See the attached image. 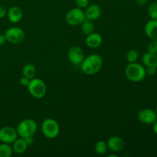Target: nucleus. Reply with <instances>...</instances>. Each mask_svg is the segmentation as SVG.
I'll use <instances>...</instances> for the list:
<instances>
[{"label": "nucleus", "instance_id": "f3484780", "mask_svg": "<svg viewBox=\"0 0 157 157\" xmlns=\"http://www.w3.org/2000/svg\"><path fill=\"white\" fill-rule=\"evenodd\" d=\"M142 61L146 67H157V54L146 52L142 57Z\"/></svg>", "mask_w": 157, "mask_h": 157}, {"label": "nucleus", "instance_id": "2f4dec72", "mask_svg": "<svg viewBox=\"0 0 157 157\" xmlns=\"http://www.w3.org/2000/svg\"><path fill=\"white\" fill-rule=\"evenodd\" d=\"M153 130L156 134H157V120L153 124Z\"/></svg>", "mask_w": 157, "mask_h": 157}, {"label": "nucleus", "instance_id": "412c9836", "mask_svg": "<svg viewBox=\"0 0 157 157\" xmlns=\"http://www.w3.org/2000/svg\"><path fill=\"white\" fill-rule=\"evenodd\" d=\"M13 150L9 144L2 143L0 144V157H10L12 155Z\"/></svg>", "mask_w": 157, "mask_h": 157}, {"label": "nucleus", "instance_id": "c85d7f7f", "mask_svg": "<svg viewBox=\"0 0 157 157\" xmlns=\"http://www.w3.org/2000/svg\"><path fill=\"white\" fill-rule=\"evenodd\" d=\"M25 140L26 144H27L28 147L29 146H32L34 143V139H33V136H29V137H26L24 138Z\"/></svg>", "mask_w": 157, "mask_h": 157}, {"label": "nucleus", "instance_id": "cd10ccee", "mask_svg": "<svg viewBox=\"0 0 157 157\" xmlns=\"http://www.w3.org/2000/svg\"><path fill=\"white\" fill-rule=\"evenodd\" d=\"M7 14V11H6V8L2 6H0V19L3 18Z\"/></svg>", "mask_w": 157, "mask_h": 157}, {"label": "nucleus", "instance_id": "bb28decb", "mask_svg": "<svg viewBox=\"0 0 157 157\" xmlns=\"http://www.w3.org/2000/svg\"><path fill=\"white\" fill-rule=\"evenodd\" d=\"M19 82H20V84H21V86H24V87H27V86L29 85V82H30V79L27 78L26 77L23 76L22 78H20Z\"/></svg>", "mask_w": 157, "mask_h": 157}, {"label": "nucleus", "instance_id": "ddd939ff", "mask_svg": "<svg viewBox=\"0 0 157 157\" xmlns=\"http://www.w3.org/2000/svg\"><path fill=\"white\" fill-rule=\"evenodd\" d=\"M7 17L9 21L12 23H18L23 17V11L18 6H12L8 10Z\"/></svg>", "mask_w": 157, "mask_h": 157}, {"label": "nucleus", "instance_id": "473e14b6", "mask_svg": "<svg viewBox=\"0 0 157 157\" xmlns=\"http://www.w3.org/2000/svg\"><path fill=\"white\" fill-rule=\"evenodd\" d=\"M156 113H157V106H156Z\"/></svg>", "mask_w": 157, "mask_h": 157}, {"label": "nucleus", "instance_id": "39448f33", "mask_svg": "<svg viewBox=\"0 0 157 157\" xmlns=\"http://www.w3.org/2000/svg\"><path fill=\"white\" fill-rule=\"evenodd\" d=\"M41 132L48 139H55L60 133L59 124L55 120L47 118L41 124Z\"/></svg>", "mask_w": 157, "mask_h": 157}, {"label": "nucleus", "instance_id": "7c9ffc66", "mask_svg": "<svg viewBox=\"0 0 157 157\" xmlns=\"http://www.w3.org/2000/svg\"><path fill=\"white\" fill-rule=\"evenodd\" d=\"M136 2L139 6H145L147 2V0H136Z\"/></svg>", "mask_w": 157, "mask_h": 157}, {"label": "nucleus", "instance_id": "5701e85b", "mask_svg": "<svg viewBox=\"0 0 157 157\" xmlns=\"http://www.w3.org/2000/svg\"><path fill=\"white\" fill-rule=\"evenodd\" d=\"M149 16L150 17L151 19L157 20V2H152L149 5L148 9Z\"/></svg>", "mask_w": 157, "mask_h": 157}, {"label": "nucleus", "instance_id": "9d476101", "mask_svg": "<svg viewBox=\"0 0 157 157\" xmlns=\"http://www.w3.org/2000/svg\"><path fill=\"white\" fill-rule=\"evenodd\" d=\"M67 57L71 64L75 65H81L84 59V54L82 49L78 46H72L70 48Z\"/></svg>", "mask_w": 157, "mask_h": 157}, {"label": "nucleus", "instance_id": "72a5a7b5", "mask_svg": "<svg viewBox=\"0 0 157 157\" xmlns=\"http://www.w3.org/2000/svg\"><path fill=\"white\" fill-rule=\"evenodd\" d=\"M156 2H157V0H156Z\"/></svg>", "mask_w": 157, "mask_h": 157}, {"label": "nucleus", "instance_id": "4468645a", "mask_svg": "<svg viewBox=\"0 0 157 157\" xmlns=\"http://www.w3.org/2000/svg\"><path fill=\"white\" fill-rule=\"evenodd\" d=\"M86 44L90 48H97L100 47L103 42V38L98 32H93L87 35L86 38Z\"/></svg>", "mask_w": 157, "mask_h": 157}, {"label": "nucleus", "instance_id": "dca6fc26", "mask_svg": "<svg viewBox=\"0 0 157 157\" xmlns=\"http://www.w3.org/2000/svg\"><path fill=\"white\" fill-rule=\"evenodd\" d=\"M12 144V150L17 154H22L27 150L28 145L24 138H17Z\"/></svg>", "mask_w": 157, "mask_h": 157}, {"label": "nucleus", "instance_id": "a211bd4d", "mask_svg": "<svg viewBox=\"0 0 157 157\" xmlns=\"http://www.w3.org/2000/svg\"><path fill=\"white\" fill-rule=\"evenodd\" d=\"M22 75L29 79H32L36 75V68L33 64L30 63L25 64L22 67Z\"/></svg>", "mask_w": 157, "mask_h": 157}, {"label": "nucleus", "instance_id": "f03ea898", "mask_svg": "<svg viewBox=\"0 0 157 157\" xmlns=\"http://www.w3.org/2000/svg\"><path fill=\"white\" fill-rule=\"evenodd\" d=\"M146 68L139 63H129L125 68V76L132 82H140L146 78Z\"/></svg>", "mask_w": 157, "mask_h": 157}, {"label": "nucleus", "instance_id": "aec40b11", "mask_svg": "<svg viewBox=\"0 0 157 157\" xmlns=\"http://www.w3.org/2000/svg\"><path fill=\"white\" fill-rule=\"evenodd\" d=\"M108 150L107 143L103 140H99L95 144L94 151L98 155H104Z\"/></svg>", "mask_w": 157, "mask_h": 157}, {"label": "nucleus", "instance_id": "1a4fd4ad", "mask_svg": "<svg viewBox=\"0 0 157 157\" xmlns=\"http://www.w3.org/2000/svg\"><path fill=\"white\" fill-rule=\"evenodd\" d=\"M18 138L16 129L12 127H4L0 129V141L6 144H12Z\"/></svg>", "mask_w": 157, "mask_h": 157}, {"label": "nucleus", "instance_id": "423d86ee", "mask_svg": "<svg viewBox=\"0 0 157 157\" xmlns=\"http://www.w3.org/2000/svg\"><path fill=\"white\" fill-rule=\"evenodd\" d=\"M86 19L85 14L83 9L76 7L70 9L67 12L65 20L68 25L71 26H77L81 25Z\"/></svg>", "mask_w": 157, "mask_h": 157}, {"label": "nucleus", "instance_id": "f8f14e48", "mask_svg": "<svg viewBox=\"0 0 157 157\" xmlns=\"http://www.w3.org/2000/svg\"><path fill=\"white\" fill-rule=\"evenodd\" d=\"M102 10L99 5L98 4H91L86 8V10L84 12L85 14L86 19H88L90 21H96L101 17Z\"/></svg>", "mask_w": 157, "mask_h": 157}, {"label": "nucleus", "instance_id": "7ed1b4c3", "mask_svg": "<svg viewBox=\"0 0 157 157\" xmlns=\"http://www.w3.org/2000/svg\"><path fill=\"white\" fill-rule=\"evenodd\" d=\"M38 125L32 119H25L18 124L17 127V133L21 138L33 136L36 133Z\"/></svg>", "mask_w": 157, "mask_h": 157}, {"label": "nucleus", "instance_id": "20e7f679", "mask_svg": "<svg viewBox=\"0 0 157 157\" xmlns=\"http://www.w3.org/2000/svg\"><path fill=\"white\" fill-rule=\"evenodd\" d=\"M27 87L29 94L32 95V97L36 99H41L44 98L47 92L45 83L39 78H34L31 79Z\"/></svg>", "mask_w": 157, "mask_h": 157}, {"label": "nucleus", "instance_id": "2eb2a0df", "mask_svg": "<svg viewBox=\"0 0 157 157\" xmlns=\"http://www.w3.org/2000/svg\"><path fill=\"white\" fill-rule=\"evenodd\" d=\"M144 32L151 40H157V20L150 19L146 24Z\"/></svg>", "mask_w": 157, "mask_h": 157}, {"label": "nucleus", "instance_id": "4be33fe9", "mask_svg": "<svg viewBox=\"0 0 157 157\" xmlns=\"http://www.w3.org/2000/svg\"><path fill=\"white\" fill-rule=\"evenodd\" d=\"M126 58H127V61L129 63L136 62L139 58V54H138L137 51L135 50V49H130L127 52Z\"/></svg>", "mask_w": 157, "mask_h": 157}, {"label": "nucleus", "instance_id": "6e6552de", "mask_svg": "<svg viewBox=\"0 0 157 157\" xmlns=\"http://www.w3.org/2000/svg\"><path fill=\"white\" fill-rule=\"evenodd\" d=\"M137 118L140 122L144 124L150 125L157 120V113L155 110L150 108H144L139 111Z\"/></svg>", "mask_w": 157, "mask_h": 157}, {"label": "nucleus", "instance_id": "0eeeda50", "mask_svg": "<svg viewBox=\"0 0 157 157\" xmlns=\"http://www.w3.org/2000/svg\"><path fill=\"white\" fill-rule=\"evenodd\" d=\"M4 35L6 36V41H9L12 44H19L22 42L25 37L24 31L18 27L9 28L6 30Z\"/></svg>", "mask_w": 157, "mask_h": 157}, {"label": "nucleus", "instance_id": "a878e982", "mask_svg": "<svg viewBox=\"0 0 157 157\" xmlns=\"http://www.w3.org/2000/svg\"><path fill=\"white\" fill-rule=\"evenodd\" d=\"M156 69L157 67H147V68H146V74L150 75V76L154 75L156 73Z\"/></svg>", "mask_w": 157, "mask_h": 157}, {"label": "nucleus", "instance_id": "b1692460", "mask_svg": "<svg viewBox=\"0 0 157 157\" xmlns=\"http://www.w3.org/2000/svg\"><path fill=\"white\" fill-rule=\"evenodd\" d=\"M147 52L157 54V40H152L147 45Z\"/></svg>", "mask_w": 157, "mask_h": 157}, {"label": "nucleus", "instance_id": "c756f323", "mask_svg": "<svg viewBox=\"0 0 157 157\" xmlns=\"http://www.w3.org/2000/svg\"><path fill=\"white\" fill-rule=\"evenodd\" d=\"M6 36H5V35H3V34H0V47L2 46L3 44L6 43Z\"/></svg>", "mask_w": 157, "mask_h": 157}, {"label": "nucleus", "instance_id": "393cba45", "mask_svg": "<svg viewBox=\"0 0 157 157\" xmlns=\"http://www.w3.org/2000/svg\"><path fill=\"white\" fill-rule=\"evenodd\" d=\"M75 4L79 9H86L89 6V0H76Z\"/></svg>", "mask_w": 157, "mask_h": 157}, {"label": "nucleus", "instance_id": "6ab92c4d", "mask_svg": "<svg viewBox=\"0 0 157 157\" xmlns=\"http://www.w3.org/2000/svg\"><path fill=\"white\" fill-rule=\"evenodd\" d=\"M81 31L83 34L85 35H88L94 32V25L93 24L92 21L88 19H85L82 23H81Z\"/></svg>", "mask_w": 157, "mask_h": 157}, {"label": "nucleus", "instance_id": "9b49d317", "mask_svg": "<svg viewBox=\"0 0 157 157\" xmlns=\"http://www.w3.org/2000/svg\"><path fill=\"white\" fill-rule=\"evenodd\" d=\"M107 147L110 150L114 153H119L124 150L125 147V142L121 136H113L108 139L107 142Z\"/></svg>", "mask_w": 157, "mask_h": 157}, {"label": "nucleus", "instance_id": "f257e3e1", "mask_svg": "<svg viewBox=\"0 0 157 157\" xmlns=\"http://www.w3.org/2000/svg\"><path fill=\"white\" fill-rule=\"evenodd\" d=\"M102 65V58L99 55L93 54L84 58L81 64V69L86 75H93L100 71Z\"/></svg>", "mask_w": 157, "mask_h": 157}]
</instances>
